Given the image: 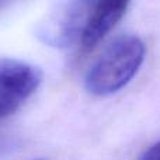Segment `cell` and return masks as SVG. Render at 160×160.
<instances>
[{
  "instance_id": "1",
  "label": "cell",
  "mask_w": 160,
  "mask_h": 160,
  "mask_svg": "<svg viewBox=\"0 0 160 160\" xmlns=\"http://www.w3.org/2000/svg\"><path fill=\"white\" fill-rule=\"evenodd\" d=\"M145 53L146 48L139 37L128 34L115 38L87 70L86 90L97 97L119 91L135 78L145 61Z\"/></svg>"
},
{
  "instance_id": "2",
  "label": "cell",
  "mask_w": 160,
  "mask_h": 160,
  "mask_svg": "<svg viewBox=\"0 0 160 160\" xmlns=\"http://www.w3.org/2000/svg\"><path fill=\"white\" fill-rule=\"evenodd\" d=\"M42 73L38 68L14 59H0V119L14 114L38 90Z\"/></svg>"
},
{
  "instance_id": "3",
  "label": "cell",
  "mask_w": 160,
  "mask_h": 160,
  "mask_svg": "<svg viewBox=\"0 0 160 160\" xmlns=\"http://www.w3.org/2000/svg\"><path fill=\"white\" fill-rule=\"evenodd\" d=\"M131 0H93L88 20L83 31L82 42L84 49L94 48L124 17Z\"/></svg>"
},
{
  "instance_id": "4",
  "label": "cell",
  "mask_w": 160,
  "mask_h": 160,
  "mask_svg": "<svg viewBox=\"0 0 160 160\" xmlns=\"http://www.w3.org/2000/svg\"><path fill=\"white\" fill-rule=\"evenodd\" d=\"M139 160H160V141L150 146Z\"/></svg>"
},
{
  "instance_id": "5",
  "label": "cell",
  "mask_w": 160,
  "mask_h": 160,
  "mask_svg": "<svg viewBox=\"0 0 160 160\" xmlns=\"http://www.w3.org/2000/svg\"><path fill=\"white\" fill-rule=\"evenodd\" d=\"M14 0H0V10L2 8H4V7H7L8 4H11Z\"/></svg>"
}]
</instances>
